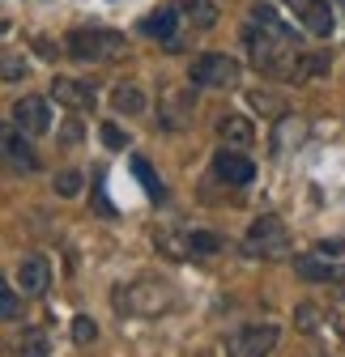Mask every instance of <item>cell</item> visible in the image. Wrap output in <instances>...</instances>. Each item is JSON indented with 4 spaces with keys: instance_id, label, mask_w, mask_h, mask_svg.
Masks as SVG:
<instances>
[{
    "instance_id": "2",
    "label": "cell",
    "mask_w": 345,
    "mask_h": 357,
    "mask_svg": "<svg viewBox=\"0 0 345 357\" xmlns=\"http://www.w3.org/2000/svg\"><path fill=\"white\" fill-rule=\"evenodd\" d=\"M115 310L119 315H133V319H158L166 310L179 306V294L170 289L166 281H133V285H119L115 289Z\"/></svg>"
},
{
    "instance_id": "12",
    "label": "cell",
    "mask_w": 345,
    "mask_h": 357,
    "mask_svg": "<svg viewBox=\"0 0 345 357\" xmlns=\"http://www.w3.org/2000/svg\"><path fill=\"white\" fill-rule=\"evenodd\" d=\"M13 123L22 132H30V137H43V132H52V111H47V102H43V98H17Z\"/></svg>"
},
{
    "instance_id": "23",
    "label": "cell",
    "mask_w": 345,
    "mask_h": 357,
    "mask_svg": "<svg viewBox=\"0 0 345 357\" xmlns=\"http://www.w3.org/2000/svg\"><path fill=\"white\" fill-rule=\"evenodd\" d=\"M133 174L141 178V188H145V196H149V200H166V188H162V178L149 170V162H141V158H137V162H133Z\"/></svg>"
},
{
    "instance_id": "22",
    "label": "cell",
    "mask_w": 345,
    "mask_h": 357,
    "mask_svg": "<svg viewBox=\"0 0 345 357\" xmlns=\"http://www.w3.org/2000/svg\"><path fill=\"white\" fill-rule=\"evenodd\" d=\"M17 357H47V332L43 328H26L17 340Z\"/></svg>"
},
{
    "instance_id": "7",
    "label": "cell",
    "mask_w": 345,
    "mask_h": 357,
    "mask_svg": "<svg viewBox=\"0 0 345 357\" xmlns=\"http://www.w3.org/2000/svg\"><path fill=\"white\" fill-rule=\"evenodd\" d=\"M192 81L205 85V89H235V85H239V60L209 52V56H200V60L192 64Z\"/></svg>"
},
{
    "instance_id": "1",
    "label": "cell",
    "mask_w": 345,
    "mask_h": 357,
    "mask_svg": "<svg viewBox=\"0 0 345 357\" xmlns=\"http://www.w3.org/2000/svg\"><path fill=\"white\" fill-rule=\"evenodd\" d=\"M247 47H251V64L277 77V81H303L311 73L328 68L324 52H303L294 30L277 17L273 5H256L251 9V26H247Z\"/></svg>"
},
{
    "instance_id": "27",
    "label": "cell",
    "mask_w": 345,
    "mask_h": 357,
    "mask_svg": "<svg viewBox=\"0 0 345 357\" xmlns=\"http://www.w3.org/2000/svg\"><path fill=\"white\" fill-rule=\"evenodd\" d=\"M22 73H26V64H22L13 52H5V81H17Z\"/></svg>"
},
{
    "instance_id": "28",
    "label": "cell",
    "mask_w": 345,
    "mask_h": 357,
    "mask_svg": "<svg viewBox=\"0 0 345 357\" xmlns=\"http://www.w3.org/2000/svg\"><path fill=\"white\" fill-rule=\"evenodd\" d=\"M103 141H107L111 149H124V145H128V137H124V132H119L115 123H107V128H103Z\"/></svg>"
},
{
    "instance_id": "19",
    "label": "cell",
    "mask_w": 345,
    "mask_h": 357,
    "mask_svg": "<svg viewBox=\"0 0 345 357\" xmlns=\"http://www.w3.org/2000/svg\"><path fill=\"white\" fill-rule=\"evenodd\" d=\"M179 9H158V13H149L145 22H141V30L149 34V38H162V43H175V17Z\"/></svg>"
},
{
    "instance_id": "25",
    "label": "cell",
    "mask_w": 345,
    "mask_h": 357,
    "mask_svg": "<svg viewBox=\"0 0 345 357\" xmlns=\"http://www.w3.org/2000/svg\"><path fill=\"white\" fill-rule=\"evenodd\" d=\"M56 192H60V196H77V192H81V174H77V170H64V174L56 178Z\"/></svg>"
},
{
    "instance_id": "21",
    "label": "cell",
    "mask_w": 345,
    "mask_h": 357,
    "mask_svg": "<svg viewBox=\"0 0 345 357\" xmlns=\"http://www.w3.org/2000/svg\"><path fill=\"white\" fill-rule=\"evenodd\" d=\"M5 153H9V162L17 166V170H34L38 166V158H34V149L17 137V132H9V137H5Z\"/></svg>"
},
{
    "instance_id": "5",
    "label": "cell",
    "mask_w": 345,
    "mask_h": 357,
    "mask_svg": "<svg viewBox=\"0 0 345 357\" xmlns=\"http://www.w3.org/2000/svg\"><path fill=\"white\" fill-rule=\"evenodd\" d=\"M124 52V34L115 30H73L68 34V56L73 60H111Z\"/></svg>"
},
{
    "instance_id": "10",
    "label": "cell",
    "mask_w": 345,
    "mask_h": 357,
    "mask_svg": "<svg viewBox=\"0 0 345 357\" xmlns=\"http://www.w3.org/2000/svg\"><path fill=\"white\" fill-rule=\"evenodd\" d=\"M213 170H218V178H226L230 188H247L251 178H256V162L243 158V153H235V149H226V145L213 153Z\"/></svg>"
},
{
    "instance_id": "6",
    "label": "cell",
    "mask_w": 345,
    "mask_h": 357,
    "mask_svg": "<svg viewBox=\"0 0 345 357\" xmlns=\"http://www.w3.org/2000/svg\"><path fill=\"white\" fill-rule=\"evenodd\" d=\"M273 344H277V324H247V328L226 336L230 357H269Z\"/></svg>"
},
{
    "instance_id": "29",
    "label": "cell",
    "mask_w": 345,
    "mask_h": 357,
    "mask_svg": "<svg viewBox=\"0 0 345 357\" xmlns=\"http://www.w3.org/2000/svg\"><path fill=\"white\" fill-rule=\"evenodd\" d=\"M316 251H320V255H328V259H341V255H345V243H341V238H332V243H320Z\"/></svg>"
},
{
    "instance_id": "16",
    "label": "cell",
    "mask_w": 345,
    "mask_h": 357,
    "mask_svg": "<svg viewBox=\"0 0 345 357\" xmlns=\"http://www.w3.org/2000/svg\"><path fill=\"white\" fill-rule=\"evenodd\" d=\"M218 137H222V145H251L256 128H251L247 115H222L218 119Z\"/></svg>"
},
{
    "instance_id": "15",
    "label": "cell",
    "mask_w": 345,
    "mask_h": 357,
    "mask_svg": "<svg viewBox=\"0 0 345 357\" xmlns=\"http://www.w3.org/2000/svg\"><path fill=\"white\" fill-rule=\"evenodd\" d=\"M294 324L303 328L307 336H320V340H328V336H332V315H324V310H320V306H311V302H303V306L294 310Z\"/></svg>"
},
{
    "instance_id": "20",
    "label": "cell",
    "mask_w": 345,
    "mask_h": 357,
    "mask_svg": "<svg viewBox=\"0 0 345 357\" xmlns=\"http://www.w3.org/2000/svg\"><path fill=\"white\" fill-rule=\"evenodd\" d=\"M111 107L119 111V115H145V94H141V85H119L115 94H111Z\"/></svg>"
},
{
    "instance_id": "17",
    "label": "cell",
    "mask_w": 345,
    "mask_h": 357,
    "mask_svg": "<svg viewBox=\"0 0 345 357\" xmlns=\"http://www.w3.org/2000/svg\"><path fill=\"white\" fill-rule=\"evenodd\" d=\"M175 9H179L196 30H213V26H218V5H213V0H175Z\"/></svg>"
},
{
    "instance_id": "18",
    "label": "cell",
    "mask_w": 345,
    "mask_h": 357,
    "mask_svg": "<svg viewBox=\"0 0 345 357\" xmlns=\"http://www.w3.org/2000/svg\"><path fill=\"white\" fill-rule=\"evenodd\" d=\"M303 137H307V123L294 119V115H281V119H277V132H273V141H269V149H273V153H286L290 145H298Z\"/></svg>"
},
{
    "instance_id": "14",
    "label": "cell",
    "mask_w": 345,
    "mask_h": 357,
    "mask_svg": "<svg viewBox=\"0 0 345 357\" xmlns=\"http://www.w3.org/2000/svg\"><path fill=\"white\" fill-rule=\"evenodd\" d=\"M188 115H192V89H166V94H162V111H158V119H162L166 128H184Z\"/></svg>"
},
{
    "instance_id": "4",
    "label": "cell",
    "mask_w": 345,
    "mask_h": 357,
    "mask_svg": "<svg viewBox=\"0 0 345 357\" xmlns=\"http://www.w3.org/2000/svg\"><path fill=\"white\" fill-rule=\"evenodd\" d=\"M243 251L247 255H256V259H273V255H286L290 251V234H286V226H281V217H260V221H251V230H247V238H243Z\"/></svg>"
},
{
    "instance_id": "26",
    "label": "cell",
    "mask_w": 345,
    "mask_h": 357,
    "mask_svg": "<svg viewBox=\"0 0 345 357\" xmlns=\"http://www.w3.org/2000/svg\"><path fill=\"white\" fill-rule=\"evenodd\" d=\"M0 315H5L9 324L22 315V306H17V294H13V289H0Z\"/></svg>"
},
{
    "instance_id": "24",
    "label": "cell",
    "mask_w": 345,
    "mask_h": 357,
    "mask_svg": "<svg viewBox=\"0 0 345 357\" xmlns=\"http://www.w3.org/2000/svg\"><path fill=\"white\" fill-rule=\"evenodd\" d=\"M94 336H98V328H94L90 315H77V319H73V344L85 349V344H94Z\"/></svg>"
},
{
    "instance_id": "8",
    "label": "cell",
    "mask_w": 345,
    "mask_h": 357,
    "mask_svg": "<svg viewBox=\"0 0 345 357\" xmlns=\"http://www.w3.org/2000/svg\"><path fill=\"white\" fill-rule=\"evenodd\" d=\"M294 273L303 281H311V285H328V281H345V264L311 251V255H294Z\"/></svg>"
},
{
    "instance_id": "9",
    "label": "cell",
    "mask_w": 345,
    "mask_h": 357,
    "mask_svg": "<svg viewBox=\"0 0 345 357\" xmlns=\"http://www.w3.org/2000/svg\"><path fill=\"white\" fill-rule=\"evenodd\" d=\"M286 5H290V13L303 22L311 34H320V38L332 34L337 17H332V5H328V0H286Z\"/></svg>"
},
{
    "instance_id": "3",
    "label": "cell",
    "mask_w": 345,
    "mask_h": 357,
    "mask_svg": "<svg viewBox=\"0 0 345 357\" xmlns=\"http://www.w3.org/2000/svg\"><path fill=\"white\" fill-rule=\"evenodd\" d=\"M158 251L170 259H209V255L222 251V238L209 234V230H162Z\"/></svg>"
},
{
    "instance_id": "13",
    "label": "cell",
    "mask_w": 345,
    "mask_h": 357,
    "mask_svg": "<svg viewBox=\"0 0 345 357\" xmlns=\"http://www.w3.org/2000/svg\"><path fill=\"white\" fill-rule=\"evenodd\" d=\"M17 285H22V294H47V285H52V264H47V255H26L22 264H17Z\"/></svg>"
},
{
    "instance_id": "11",
    "label": "cell",
    "mask_w": 345,
    "mask_h": 357,
    "mask_svg": "<svg viewBox=\"0 0 345 357\" xmlns=\"http://www.w3.org/2000/svg\"><path fill=\"white\" fill-rule=\"evenodd\" d=\"M52 98L64 102V107H73V111H94V102H98L94 85H85L77 77H56L52 81Z\"/></svg>"
}]
</instances>
